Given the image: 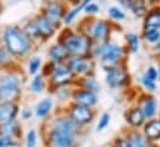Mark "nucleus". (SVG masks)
Masks as SVG:
<instances>
[{
  "instance_id": "nucleus-11",
  "label": "nucleus",
  "mask_w": 160,
  "mask_h": 147,
  "mask_svg": "<svg viewBox=\"0 0 160 147\" xmlns=\"http://www.w3.org/2000/svg\"><path fill=\"white\" fill-rule=\"evenodd\" d=\"M143 129V135L147 137L148 141L155 144L160 140V119H150L147 121Z\"/></svg>"
},
{
  "instance_id": "nucleus-17",
  "label": "nucleus",
  "mask_w": 160,
  "mask_h": 147,
  "mask_svg": "<svg viewBox=\"0 0 160 147\" xmlns=\"http://www.w3.org/2000/svg\"><path fill=\"white\" fill-rule=\"evenodd\" d=\"M52 108H53V100L51 98H45L38 103L35 108V115L39 119H45L51 114Z\"/></svg>"
},
{
  "instance_id": "nucleus-45",
  "label": "nucleus",
  "mask_w": 160,
  "mask_h": 147,
  "mask_svg": "<svg viewBox=\"0 0 160 147\" xmlns=\"http://www.w3.org/2000/svg\"><path fill=\"white\" fill-rule=\"evenodd\" d=\"M45 147H47V146H45Z\"/></svg>"
},
{
  "instance_id": "nucleus-8",
  "label": "nucleus",
  "mask_w": 160,
  "mask_h": 147,
  "mask_svg": "<svg viewBox=\"0 0 160 147\" xmlns=\"http://www.w3.org/2000/svg\"><path fill=\"white\" fill-rule=\"evenodd\" d=\"M0 136H8L16 141L22 139V126L20 121L11 120L4 124H0Z\"/></svg>"
},
{
  "instance_id": "nucleus-21",
  "label": "nucleus",
  "mask_w": 160,
  "mask_h": 147,
  "mask_svg": "<svg viewBox=\"0 0 160 147\" xmlns=\"http://www.w3.org/2000/svg\"><path fill=\"white\" fill-rule=\"evenodd\" d=\"M140 109L143 111L145 119H147V120H150V119H153L154 115L157 114V102H155L153 98H148Z\"/></svg>"
},
{
  "instance_id": "nucleus-6",
  "label": "nucleus",
  "mask_w": 160,
  "mask_h": 147,
  "mask_svg": "<svg viewBox=\"0 0 160 147\" xmlns=\"http://www.w3.org/2000/svg\"><path fill=\"white\" fill-rule=\"evenodd\" d=\"M73 78V73L63 64L61 63H56L53 66V71L51 73V83L57 87V88H62L66 87L68 83H71Z\"/></svg>"
},
{
  "instance_id": "nucleus-32",
  "label": "nucleus",
  "mask_w": 160,
  "mask_h": 147,
  "mask_svg": "<svg viewBox=\"0 0 160 147\" xmlns=\"http://www.w3.org/2000/svg\"><path fill=\"white\" fill-rule=\"evenodd\" d=\"M11 55L5 50L4 46H0V66H4V64H9L10 61H11Z\"/></svg>"
},
{
  "instance_id": "nucleus-12",
  "label": "nucleus",
  "mask_w": 160,
  "mask_h": 147,
  "mask_svg": "<svg viewBox=\"0 0 160 147\" xmlns=\"http://www.w3.org/2000/svg\"><path fill=\"white\" fill-rule=\"evenodd\" d=\"M73 99H75V103L77 105H83V107H87V108L94 107L98 102L96 93H93L91 90H87V89L76 92L73 94Z\"/></svg>"
},
{
  "instance_id": "nucleus-39",
  "label": "nucleus",
  "mask_w": 160,
  "mask_h": 147,
  "mask_svg": "<svg viewBox=\"0 0 160 147\" xmlns=\"http://www.w3.org/2000/svg\"><path fill=\"white\" fill-rule=\"evenodd\" d=\"M67 97H68V92L65 89V87L58 88V90H57V98H58L60 100H65Z\"/></svg>"
},
{
  "instance_id": "nucleus-43",
  "label": "nucleus",
  "mask_w": 160,
  "mask_h": 147,
  "mask_svg": "<svg viewBox=\"0 0 160 147\" xmlns=\"http://www.w3.org/2000/svg\"><path fill=\"white\" fill-rule=\"evenodd\" d=\"M0 11H1V1H0Z\"/></svg>"
},
{
  "instance_id": "nucleus-34",
  "label": "nucleus",
  "mask_w": 160,
  "mask_h": 147,
  "mask_svg": "<svg viewBox=\"0 0 160 147\" xmlns=\"http://www.w3.org/2000/svg\"><path fill=\"white\" fill-rule=\"evenodd\" d=\"M127 38H128V41H129L130 50H132L133 52H137V51H138V47H139L138 37L135 36V35H133V34H130V35H128V36H127Z\"/></svg>"
},
{
  "instance_id": "nucleus-22",
  "label": "nucleus",
  "mask_w": 160,
  "mask_h": 147,
  "mask_svg": "<svg viewBox=\"0 0 160 147\" xmlns=\"http://www.w3.org/2000/svg\"><path fill=\"white\" fill-rule=\"evenodd\" d=\"M39 145V134L35 129H30L24 137V147H38Z\"/></svg>"
},
{
  "instance_id": "nucleus-16",
  "label": "nucleus",
  "mask_w": 160,
  "mask_h": 147,
  "mask_svg": "<svg viewBox=\"0 0 160 147\" xmlns=\"http://www.w3.org/2000/svg\"><path fill=\"white\" fill-rule=\"evenodd\" d=\"M145 120L147 119L140 108H134L130 111H128V114H127V122L134 129L143 126L145 124Z\"/></svg>"
},
{
  "instance_id": "nucleus-30",
  "label": "nucleus",
  "mask_w": 160,
  "mask_h": 147,
  "mask_svg": "<svg viewBox=\"0 0 160 147\" xmlns=\"http://www.w3.org/2000/svg\"><path fill=\"white\" fill-rule=\"evenodd\" d=\"M130 7H132V10L135 12V15H138V16H142V15L144 14V11H145L144 4H143L142 1H138V0H132Z\"/></svg>"
},
{
  "instance_id": "nucleus-33",
  "label": "nucleus",
  "mask_w": 160,
  "mask_h": 147,
  "mask_svg": "<svg viewBox=\"0 0 160 147\" xmlns=\"http://www.w3.org/2000/svg\"><path fill=\"white\" fill-rule=\"evenodd\" d=\"M145 37L150 42H158L160 38V31L158 29H149L145 32Z\"/></svg>"
},
{
  "instance_id": "nucleus-41",
  "label": "nucleus",
  "mask_w": 160,
  "mask_h": 147,
  "mask_svg": "<svg viewBox=\"0 0 160 147\" xmlns=\"http://www.w3.org/2000/svg\"><path fill=\"white\" fill-rule=\"evenodd\" d=\"M86 11L87 12H91V14H94V12L98 11V6L96 4H89V5L86 6Z\"/></svg>"
},
{
  "instance_id": "nucleus-15",
  "label": "nucleus",
  "mask_w": 160,
  "mask_h": 147,
  "mask_svg": "<svg viewBox=\"0 0 160 147\" xmlns=\"http://www.w3.org/2000/svg\"><path fill=\"white\" fill-rule=\"evenodd\" d=\"M62 15V7L58 2L56 1H50L46 4L45 6V12H43V16L47 17L50 21H52L53 24H56L60 17Z\"/></svg>"
},
{
  "instance_id": "nucleus-29",
  "label": "nucleus",
  "mask_w": 160,
  "mask_h": 147,
  "mask_svg": "<svg viewBox=\"0 0 160 147\" xmlns=\"http://www.w3.org/2000/svg\"><path fill=\"white\" fill-rule=\"evenodd\" d=\"M20 141H16L8 136H0V147H19Z\"/></svg>"
},
{
  "instance_id": "nucleus-42",
  "label": "nucleus",
  "mask_w": 160,
  "mask_h": 147,
  "mask_svg": "<svg viewBox=\"0 0 160 147\" xmlns=\"http://www.w3.org/2000/svg\"><path fill=\"white\" fill-rule=\"evenodd\" d=\"M158 77H159V79H160V69H159V73H158Z\"/></svg>"
},
{
  "instance_id": "nucleus-24",
  "label": "nucleus",
  "mask_w": 160,
  "mask_h": 147,
  "mask_svg": "<svg viewBox=\"0 0 160 147\" xmlns=\"http://www.w3.org/2000/svg\"><path fill=\"white\" fill-rule=\"evenodd\" d=\"M108 34V26L104 21H98L93 27V35L97 40H103Z\"/></svg>"
},
{
  "instance_id": "nucleus-25",
  "label": "nucleus",
  "mask_w": 160,
  "mask_h": 147,
  "mask_svg": "<svg viewBox=\"0 0 160 147\" xmlns=\"http://www.w3.org/2000/svg\"><path fill=\"white\" fill-rule=\"evenodd\" d=\"M24 32L28 35V37H29L31 41L40 38V34H39V31H38V29H36V26H35V22H29V24L25 26Z\"/></svg>"
},
{
  "instance_id": "nucleus-38",
  "label": "nucleus",
  "mask_w": 160,
  "mask_h": 147,
  "mask_svg": "<svg viewBox=\"0 0 160 147\" xmlns=\"http://www.w3.org/2000/svg\"><path fill=\"white\" fill-rule=\"evenodd\" d=\"M32 115H34V112H32L31 109H29V108L20 109V116H21L22 120H30L32 117Z\"/></svg>"
},
{
  "instance_id": "nucleus-4",
  "label": "nucleus",
  "mask_w": 160,
  "mask_h": 147,
  "mask_svg": "<svg viewBox=\"0 0 160 147\" xmlns=\"http://www.w3.org/2000/svg\"><path fill=\"white\" fill-rule=\"evenodd\" d=\"M48 129H56L60 130L62 132H66L73 137H78L80 136L81 126H78L68 115L67 116H58L55 117L52 121L48 122Z\"/></svg>"
},
{
  "instance_id": "nucleus-3",
  "label": "nucleus",
  "mask_w": 160,
  "mask_h": 147,
  "mask_svg": "<svg viewBox=\"0 0 160 147\" xmlns=\"http://www.w3.org/2000/svg\"><path fill=\"white\" fill-rule=\"evenodd\" d=\"M43 140L47 147H77L76 137L56 129H47Z\"/></svg>"
},
{
  "instance_id": "nucleus-27",
  "label": "nucleus",
  "mask_w": 160,
  "mask_h": 147,
  "mask_svg": "<svg viewBox=\"0 0 160 147\" xmlns=\"http://www.w3.org/2000/svg\"><path fill=\"white\" fill-rule=\"evenodd\" d=\"M89 1H91V0H84V1H83V2L78 7L73 9V10L71 11V12H68V14H67V16L65 17V24H70V22H71V21H72L73 19H75V16H76V15H77V14L80 12L81 10H82L83 7H86V6H87V4H88Z\"/></svg>"
},
{
  "instance_id": "nucleus-2",
  "label": "nucleus",
  "mask_w": 160,
  "mask_h": 147,
  "mask_svg": "<svg viewBox=\"0 0 160 147\" xmlns=\"http://www.w3.org/2000/svg\"><path fill=\"white\" fill-rule=\"evenodd\" d=\"M21 78L8 73L0 77V103H18L21 97Z\"/></svg>"
},
{
  "instance_id": "nucleus-23",
  "label": "nucleus",
  "mask_w": 160,
  "mask_h": 147,
  "mask_svg": "<svg viewBox=\"0 0 160 147\" xmlns=\"http://www.w3.org/2000/svg\"><path fill=\"white\" fill-rule=\"evenodd\" d=\"M45 87H46V84H45L43 77L40 75V74L34 75L32 80H31V83H30V89H31V92L35 93V94H40V93L43 92Z\"/></svg>"
},
{
  "instance_id": "nucleus-36",
  "label": "nucleus",
  "mask_w": 160,
  "mask_h": 147,
  "mask_svg": "<svg viewBox=\"0 0 160 147\" xmlns=\"http://www.w3.org/2000/svg\"><path fill=\"white\" fill-rule=\"evenodd\" d=\"M109 15L112 17L117 19V20H123L124 19V14L120 11L119 9H117V7H111L109 9Z\"/></svg>"
},
{
  "instance_id": "nucleus-44",
  "label": "nucleus",
  "mask_w": 160,
  "mask_h": 147,
  "mask_svg": "<svg viewBox=\"0 0 160 147\" xmlns=\"http://www.w3.org/2000/svg\"><path fill=\"white\" fill-rule=\"evenodd\" d=\"M159 47H160V45H159Z\"/></svg>"
},
{
  "instance_id": "nucleus-1",
  "label": "nucleus",
  "mask_w": 160,
  "mask_h": 147,
  "mask_svg": "<svg viewBox=\"0 0 160 147\" xmlns=\"http://www.w3.org/2000/svg\"><path fill=\"white\" fill-rule=\"evenodd\" d=\"M31 40L18 26L9 25L2 31V45L12 57L25 56L31 48Z\"/></svg>"
},
{
  "instance_id": "nucleus-40",
  "label": "nucleus",
  "mask_w": 160,
  "mask_h": 147,
  "mask_svg": "<svg viewBox=\"0 0 160 147\" xmlns=\"http://www.w3.org/2000/svg\"><path fill=\"white\" fill-rule=\"evenodd\" d=\"M145 77L155 82V79L158 78V72H157L154 68H149V69H148V72H147V75H145Z\"/></svg>"
},
{
  "instance_id": "nucleus-20",
  "label": "nucleus",
  "mask_w": 160,
  "mask_h": 147,
  "mask_svg": "<svg viewBox=\"0 0 160 147\" xmlns=\"http://www.w3.org/2000/svg\"><path fill=\"white\" fill-rule=\"evenodd\" d=\"M66 67H67L72 73H84V72H87L88 68H89L88 63H87L84 59L80 58V57H76V58L70 59V62L67 63Z\"/></svg>"
},
{
  "instance_id": "nucleus-5",
  "label": "nucleus",
  "mask_w": 160,
  "mask_h": 147,
  "mask_svg": "<svg viewBox=\"0 0 160 147\" xmlns=\"http://www.w3.org/2000/svg\"><path fill=\"white\" fill-rule=\"evenodd\" d=\"M68 116L78 125V126H86L88 124L92 122L93 117H94V114L91 108H87V107H83V105H72L70 112H68Z\"/></svg>"
},
{
  "instance_id": "nucleus-9",
  "label": "nucleus",
  "mask_w": 160,
  "mask_h": 147,
  "mask_svg": "<svg viewBox=\"0 0 160 147\" xmlns=\"http://www.w3.org/2000/svg\"><path fill=\"white\" fill-rule=\"evenodd\" d=\"M101 53H102L103 66L112 68L119 59L120 55H122V48H119L116 45H106L101 50Z\"/></svg>"
},
{
  "instance_id": "nucleus-31",
  "label": "nucleus",
  "mask_w": 160,
  "mask_h": 147,
  "mask_svg": "<svg viewBox=\"0 0 160 147\" xmlns=\"http://www.w3.org/2000/svg\"><path fill=\"white\" fill-rule=\"evenodd\" d=\"M109 121H111V115L107 114V112H104V114L99 117V121H98V124H97V131L104 130V129L109 125Z\"/></svg>"
},
{
  "instance_id": "nucleus-14",
  "label": "nucleus",
  "mask_w": 160,
  "mask_h": 147,
  "mask_svg": "<svg viewBox=\"0 0 160 147\" xmlns=\"http://www.w3.org/2000/svg\"><path fill=\"white\" fill-rule=\"evenodd\" d=\"M125 137L129 141L132 147H155L153 142L147 140V137L143 135V132H139V131H132Z\"/></svg>"
},
{
  "instance_id": "nucleus-35",
  "label": "nucleus",
  "mask_w": 160,
  "mask_h": 147,
  "mask_svg": "<svg viewBox=\"0 0 160 147\" xmlns=\"http://www.w3.org/2000/svg\"><path fill=\"white\" fill-rule=\"evenodd\" d=\"M142 83H143V85H144L147 89H149V90H155V89H157L155 82L152 80V79H149V78H147V77H144V78L142 79Z\"/></svg>"
},
{
  "instance_id": "nucleus-19",
  "label": "nucleus",
  "mask_w": 160,
  "mask_h": 147,
  "mask_svg": "<svg viewBox=\"0 0 160 147\" xmlns=\"http://www.w3.org/2000/svg\"><path fill=\"white\" fill-rule=\"evenodd\" d=\"M48 55L53 61H56V63H61V61H63L70 53L63 45H55L50 48Z\"/></svg>"
},
{
  "instance_id": "nucleus-10",
  "label": "nucleus",
  "mask_w": 160,
  "mask_h": 147,
  "mask_svg": "<svg viewBox=\"0 0 160 147\" xmlns=\"http://www.w3.org/2000/svg\"><path fill=\"white\" fill-rule=\"evenodd\" d=\"M20 114V107L18 103H0V124L16 120Z\"/></svg>"
},
{
  "instance_id": "nucleus-28",
  "label": "nucleus",
  "mask_w": 160,
  "mask_h": 147,
  "mask_svg": "<svg viewBox=\"0 0 160 147\" xmlns=\"http://www.w3.org/2000/svg\"><path fill=\"white\" fill-rule=\"evenodd\" d=\"M147 26L149 29H159L160 27V15L159 14H152L147 19Z\"/></svg>"
},
{
  "instance_id": "nucleus-37",
  "label": "nucleus",
  "mask_w": 160,
  "mask_h": 147,
  "mask_svg": "<svg viewBox=\"0 0 160 147\" xmlns=\"http://www.w3.org/2000/svg\"><path fill=\"white\" fill-rule=\"evenodd\" d=\"M114 147H132V146H130L129 141L127 140V137L124 136V137H118V139H116V141H114Z\"/></svg>"
},
{
  "instance_id": "nucleus-7",
  "label": "nucleus",
  "mask_w": 160,
  "mask_h": 147,
  "mask_svg": "<svg viewBox=\"0 0 160 147\" xmlns=\"http://www.w3.org/2000/svg\"><path fill=\"white\" fill-rule=\"evenodd\" d=\"M63 46L67 48L68 53H73V55H82L87 51L88 48V41L87 38L83 36H77V35H71L68 36Z\"/></svg>"
},
{
  "instance_id": "nucleus-26",
  "label": "nucleus",
  "mask_w": 160,
  "mask_h": 147,
  "mask_svg": "<svg viewBox=\"0 0 160 147\" xmlns=\"http://www.w3.org/2000/svg\"><path fill=\"white\" fill-rule=\"evenodd\" d=\"M40 67H41V59L39 57H34L30 59L29 62V73L31 75H36L39 73L40 71Z\"/></svg>"
},
{
  "instance_id": "nucleus-18",
  "label": "nucleus",
  "mask_w": 160,
  "mask_h": 147,
  "mask_svg": "<svg viewBox=\"0 0 160 147\" xmlns=\"http://www.w3.org/2000/svg\"><path fill=\"white\" fill-rule=\"evenodd\" d=\"M124 79H125V74L120 69H109L107 73V77H106L107 84L112 88H117V87L122 85Z\"/></svg>"
},
{
  "instance_id": "nucleus-13",
  "label": "nucleus",
  "mask_w": 160,
  "mask_h": 147,
  "mask_svg": "<svg viewBox=\"0 0 160 147\" xmlns=\"http://www.w3.org/2000/svg\"><path fill=\"white\" fill-rule=\"evenodd\" d=\"M35 22V26L40 34V37L43 38H48L53 35L55 32V24L52 21H50L47 17H45L43 15L36 17V20L34 21Z\"/></svg>"
}]
</instances>
